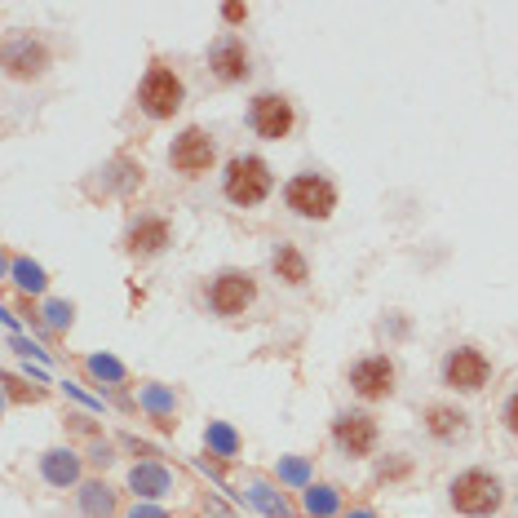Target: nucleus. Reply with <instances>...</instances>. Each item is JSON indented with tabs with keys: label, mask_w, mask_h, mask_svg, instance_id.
<instances>
[{
	"label": "nucleus",
	"mask_w": 518,
	"mask_h": 518,
	"mask_svg": "<svg viewBox=\"0 0 518 518\" xmlns=\"http://www.w3.org/2000/svg\"><path fill=\"white\" fill-rule=\"evenodd\" d=\"M222 195H226V204H235V209H257V204H266L275 195L271 164H266L257 151L231 155L226 169H222Z\"/></svg>",
	"instance_id": "obj_1"
},
{
	"label": "nucleus",
	"mask_w": 518,
	"mask_h": 518,
	"mask_svg": "<svg viewBox=\"0 0 518 518\" xmlns=\"http://www.w3.org/2000/svg\"><path fill=\"white\" fill-rule=\"evenodd\" d=\"M448 505L461 518H492L505 505V483L483 465H470L448 483Z\"/></svg>",
	"instance_id": "obj_2"
},
{
	"label": "nucleus",
	"mask_w": 518,
	"mask_h": 518,
	"mask_svg": "<svg viewBox=\"0 0 518 518\" xmlns=\"http://www.w3.org/2000/svg\"><path fill=\"white\" fill-rule=\"evenodd\" d=\"M182 107H186V80L169 67V62L155 58L151 67L142 71V80H138V111L147 120L164 124V120L178 116Z\"/></svg>",
	"instance_id": "obj_3"
},
{
	"label": "nucleus",
	"mask_w": 518,
	"mask_h": 518,
	"mask_svg": "<svg viewBox=\"0 0 518 518\" xmlns=\"http://www.w3.org/2000/svg\"><path fill=\"white\" fill-rule=\"evenodd\" d=\"M337 204H341V191L328 173L306 169L284 182V209L293 217H302V222H328L337 213Z\"/></svg>",
	"instance_id": "obj_4"
},
{
	"label": "nucleus",
	"mask_w": 518,
	"mask_h": 518,
	"mask_svg": "<svg viewBox=\"0 0 518 518\" xmlns=\"http://www.w3.org/2000/svg\"><path fill=\"white\" fill-rule=\"evenodd\" d=\"M204 306H209L217 319L248 315V310L257 306V279H253V271H240V266L217 271L209 284H204Z\"/></svg>",
	"instance_id": "obj_5"
},
{
	"label": "nucleus",
	"mask_w": 518,
	"mask_h": 518,
	"mask_svg": "<svg viewBox=\"0 0 518 518\" xmlns=\"http://www.w3.org/2000/svg\"><path fill=\"white\" fill-rule=\"evenodd\" d=\"M204 67H209L213 85L222 89H240L253 80V49L244 45L240 31H222L209 49H204Z\"/></svg>",
	"instance_id": "obj_6"
},
{
	"label": "nucleus",
	"mask_w": 518,
	"mask_h": 518,
	"mask_svg": "<svg viewBox=\"0 0 518 518\" xmlns=\"http://www.w3.org/2000/svg\"><path fill=\"white\" fill-rule=\"evenodd\" d=\"M346 386H350V395L364 399V403H386V399H395L399 364L386 355V350H377V355H359L355 364L346 368Z\"/></svg>",
	"instance_id": "obj_7"
},
{
	"label": "nucleus",
	"mask_w": 518,
	"mask_h": 518,
	"mask_svg": "<svg viewBox=\"0 0 518 518\" xmlns=\"http://www.w3.org/2000/svg\"><path fill=\"white\" fill-rule=\"evenodd\" d=\"M244 120L262 142H284V138H293V129H297V107L288 93L262 89V93H253Z\"/></svg>",
	"instance_id": "obj_8"
},
{
	"label": "nucleus",
	"mask_w": 518,
	"mask_h": 518,
	"mask_svg": "<svg viewBox=\"0 0 518 518\" xmlns=\"http://www.w3.org/2000/svg\"><path fill=\"white\" fill-rule=\"evenodd\" d=\"M439 381L452 390V395H479L492 381V359L483 355L479 346H452L448 355L439 359Z\"/></svg>",
	"instance_id": "obj_9"
},
{
	"label": "nucleus",
	"mask_w": 518,
	"mask_h": 518,
	"mask_svg": "<svg viewBox=\"0 0 518 518\" xmlns=\"http://www.w3.org/2000/svg\"><path fill=\"white\" fill-rule=\"evenodd\" d=\"M5 76L18 80V85H31V80H40L49 67H54V49H49L45 36H36V31H18V36L5 40Z\"/></svg>",
	"instance_id": "obj_10"
},
{
	"label": "nucleus",
	"mask_w": 518,
	"mask_h": 518,
	"mask_svg": "<svg viewBox=\"0 0 518 518\" xmlns=\"http://www.w3.org/2000/svg\"><path fill=\"white\" fill-rule=\"evenodd\" d=\"M120 248L133 262H155V257H164L173 248V222L164 213L129 217V226H124V235H120Z\"/></svg>",
	"instance_id": "obj_11"
},
{
	"label": "nucleus",
	"mask_w": 518,
	"mask_h": 518,
	"mask_svg": "<svg viewBox=\"0 0 518 518\" xmlns=\"http://www.w3.org/2000/svg\"><path fill=\"white\" fill-rule=\"evenodd\" d=\"M328 439H333V448L341 452V457H350V461H364L377 452V439H381V430H377V417L364 408H346V412H337L333 417V426H328Z\"/></svg>",
	"instance_id": "obj_12"
},
{
	"label": "nucleus",
	"mask_w": 518,
	"mask_h": 518,
	"mask_svg": "<svg viewBox=\"0 0 518 518\" xmlns=\"http://www.w3.org/2000/svg\"><path fill=\"white\" fill-rule=\"evenodd\" d=\"M169 164L182 178H204L217 169V138L200 124H186L178 138L169 142Z\"/></svg>",
	"instance_id": "obj_13"
},
{
	"label": "nucleus",
	"mask_w": 518,
	"mask_h": 518,
	"mask_svg": "<svg viewBox=\"0 0 518 518\" xmlns=\"http://www.w3.org/2000/svg\"><path fill=\"white\" fill-rule=\"evenodd\" d=\"M421 434L430 443H439V448H457V443L470 439V412L448 399H434L421 408Z\"/></svg>",
	"instance_id": "obj_14"
},
{
	"label": "nucleus",
	"mask_w": 518,
	"mask_h": 518,
	"mask_svg": "<svg viewBox=\"0 0 518 518\" xmlns=\"http://www.w3.org/2000/svg\"><path fill=\"white\" fill-rule=\"evenodd\" d=\"M80 474H85V465H80V452H71V448H49V452H40V479H45L49 488H58V492L76 488Z\"/></svg>",
	"instance_id": "obj_15"
},
{
	"label": "nucleus",
	"mask_w": 518,
	"mask_h": 518,
	"mask_svg": "<svg viewBox=\"0 0 518 518\" xmlns=\"http://www.w3.org/2000/svg\"><path fill=\"white\" fill-rule=\"evenodd\" d=\"M129 492L138 496V501H164V496L173 492V474L164 470L160 461H138L129 470Z\"/></svg>",
	"instance_id": "obj_16"
},
{
	"label": "nucleus",
	"mask_w": 518,
	"mask_h": 518,
	"mask_svg": "<svg viewBox=\"0 0 518 518\" xmlns=\"http://www.w3.org/2000/svg\"><path fill=\"white\" fill-rule=\"evenodd\" d=\"M271 271L279 284H288V288H306L310 284V262H306V253L297 244H275V253H271Z\"/></svg>",
	"instance_id": "obj_17"
},
{
	"label": "nucleus",
	"mask_w": 518,
	"mask_h": 518,
	"mask_svg": "<svg viewBox=\"0 0 518 518\" xmlns=\"http://www.w3.org/2000/svg\"><path fill=\"white\" fill-rule=\"evenodd\" d=\"M5 266H9V279L18 284V293H27V297H40L49 288V275H45V266L40 262H31V257H5Z\"/></svg>",
	"instance_id": "obj_18"
},
{
	"label": "nucleus",
	"mask_w": 518,
	"mask_h": 518,
	"mask_svg": "<svg viewBox=\"0 0 518 518\" xmlns=\"http://www.w3.org/2000/svg\"><path fill=\"white\" fill-rule=\"evenodd\" d=\"M204 448H209V457L217 461H231V457H240V434H235V426H226V421H209L204 426Z\"/></svg>",
	"instance_id": "obj_19"
},
{
	"label": "nucleus",
	"mask_w": 518,
	"mask_h": 518,
	"mask_svg": "<svg viewBox=\"0 0 518 518\" xmlns=\"http://www.w3.org/2000/svg\"><path fill=\"white\" fill-rule=\"evenodd\" d=\"M138 403L151 412L155 421H160L164 430H169V426H178V421H173V417H178V399H173V390H164V386H142Z\"/></svg>",
	"instance_id": "obj_20"
},
{
	"label": "nucleus",
	"mask_w": 518,
	"mask_h": 518,
	"mask_svg": "<svg viewBox=\"0 0 518 518\" xmlns=\"http://www.w3.org/2000/svg\"><path fill=\"white\" fill-rule=\"evenodd\" d=\"M80 510H85L89 518H111L116 514V492L107 488V483H80Z\"/></svg>",
	"instance_id": "obj_21"
},
{
	"label": "nucleus",
	"mask_w": 518,
	"mask_h": 518,
	"mask_svg": "<svg viewBox=\"0 0 518 518\" xmlns=\"http://www.w3.org/2000/svg\"><path fill=\"white\" fill-rule=\"evenodd\" d=\"M302 505L315 518H333L341 510V492L337 488H328V483H310V488L302 492Z\"/></svg>",
	"instance_id": "obj_22"
},
{
	"label": "nucleus",
	"mask_w": 518,
	"mask_h": 518,
	"mask_svg": "<svg viewBox=\"0 0 518 518\" xmlns=\"http://www.w3.org/2000/svg\"><path fill=\"white\" fill-rule=\"evenodd\" d=\"M275 479L279 483H293V488H310V465L302 461V457H279V465H275Z\"/></svg>",
	"instance_id": "obj_23"
},
{
	"label": "nucleus",
	"mask_w": 518,
	"mask_h": 518,
	"mask_svg": "<svg viewBox=\"0 0 518 518\" xmlns=\"http://www.w3.org/2000/svg\"><path fill=\"white\" fill-rule=\"evenodd\" d=\"M248 496H253L257 505H262L271 518H288V505H284V496H279L271 483H248Z\"/></svg>",
	"instance_id": "obj_24"
},
{
	"label": "nucleus",
	"mask_w": 518,
	"mask_h": 518,
	"mask_svg": "<svg viewBox=\"0 0 518 518\" xmlns=\"http://www.w3.org/2000/svg\"><path fill=\"white\" fill-rule=\"evenodd\" d=\"M85 368L98 381H111V386H120V381H124V364H120V359H111V355H93V359H85Z\"/></svg>",
	"instance_id": "obj_25"
},
{
	"label": "nucleus",
	"mask_w": 518,
	"mask_h": 518,
	"mask_svg": "<svg viewBox=\"0 0 518 518\" xmlns=\"http://www.w3.org/2000/svg\"><path fill=\"white\" fill-rule=\"evenodd\" d=\"M71 319H76V306H71V302H49L45 306V324L54 328V333H67Z\"/></svg>",
	"instance_id": "obj_26"
},
{
	"label": "nucleus",
	"mask_w": 518,
	"mask_h": 518,
	"mask_svg": "<svg viewBox=\"0 0 518 518\" xmlns=\"http://www.w3.org/2000/svg\"><path fill=\"white\" fill-rule=\"evenodd\" d=\"M501 426H505L510 439H518V390H510L505 403H501Z\"/></svg>",
	"instance_id": "obj_27"
},
{
	"label": "nucleus",
	"mask_w": 518,
	"mask_h": 518,
	"mask_svg": "<svg viewBox=\"0 0 518 518\" xmlns=\"http://www.w3.org/2000/svg\"><path fill=\"white\" fill-rule=\"evenodd\" d=\"M5 399L9 403H23V399L40 403V399H45V390H23V381H18V377H5Z\"/></svg>",
	"instance_id": "obj_28"
},
{
	"label": "nucleus",
	"mask_w": 518,
	"mask_h": 518,
	"mask_svg": "<svg viewBox=\"0 0 518 518\" xmlns=\"http://www.w3.org/2000/svg\"><path fill=\"white\" fill-rule=\"evenodd\" d=\"M412 465H408V457H403V452H395V461H381V479H403V474H408Z\"/></svg>",
	"instance_id": "obj_29"
},
{
	"label": "nucleus",
	"mask_w": 518,
	"mask_h": 518,
	"mask_svg": "<svg viewBox=\"0 0 518 518\" xmlns=\"http://www.w3.org/2000/svg\"><path fill=\"white\" fill-rule=\"evenodd\" d=\"M248 14H253L248 5H222V23H226V27H244Z\"/></svg>",
	"instance_id": "obj_30"
},
{
	"label": "nucleus",
	"mask_w": 518,
	"mask_h": 518,
	"mask_svg": "<svg viewBox=\"0 0 518 518\" xmlns=\"http://www.w3.org/2000/svg\"><path fill=\"white\" fill-rule=\"evenodd\" d=\"M89 461H98V465H111V461H116V448H111L107 439H98V443H93V452H89Z\"/></svg>",
	"instance_id": "obj_31"
},
{
	"label": "nucleus",
	"mask_w": 518,
	"mask_h": 518,
	"mask_svg": "<svg viewBox=\"0 0 518 518\" xmlns=\"http://www.w3.org/2000/svg\"><path fill=\"white\" fill-rule=\"evenodd\" d=\"M129 518H169V514H164L160 505H151V501H138V505L129 510Z\"/></svg>",
	"instance_id": "obj_32"
},
{
	"label": "nucleus",
	"mask_w": 518,
	"mask_h": 518,
	"mask_svg": "<svg viewBox=\"0 0 518 518\" xmlns=\"http://www.w3.org/2000/svg\"><path fill=\"white\" fill-rule=\"evenodd\" d=\"M346 518H377V514H372V510H350Z\"/></svg>",
	"instance_id": "obj_33"
}]
</instances>
